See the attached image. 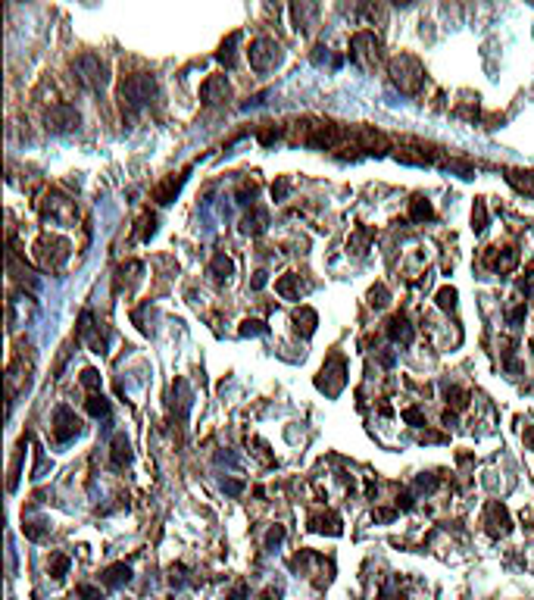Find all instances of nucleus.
<instances>
[{"label":"nucleus","instance_id":"f257e3e1","mask_svg":"<svg viewBox=\"0 0 534 600\" xmlns=\"http://www.w3.org/2000/svg\"><path fill=\"white\" fill-rule=\"evenodd\" d=\"M153 97H157V78L147 76V72H131V76H125L122 85H119V103H122V110H129V113L144 110Z\"/></svg>","mask_w":534,"mask_h":600},{"label":"nucleus","instance_id":"f03ea898","mask_svg":"<svg viewBox=\"0 0 534 600\" xmlns=\"http://www.w3.org/2000/svg\"><path fill=\"white\" fill-rule=\"evenodd\" d=\"M388 76L394 82V88H400L403 94H419L425 85V69L422 63H419L416 57H410V53H400V57H394L388 63Z\"/></svg>","mask_w":534,"mask_h":600},{"label":"nucleus","instance_id":"7ed1b4c3","mask_svg":"<svg viewBox=\"0 0 534 600\" xmlns=\"http://www.w3.org/2000/svg\"><path fill=\"white\" fill-rule=\"evenodd\" d=\"M72 72H75V78H78V82H82L88 91H103L106 82H110L106 63L97 57V53H82V57L72 63Z\"/></svg>","mask_w":534,"mask_h":600},{"label":"nucleus","instance_id":"20e7f679","mask_svg":"<svg viewBox=\"0 0 534 600\" xmlns=\"http://www.w3.org/2000/svg\"><path fill=\"white\" fill-rule=\"evenodd\" d=\"M282 44L275 38H257V41L247 48V59H250V69L253 72H269L282 63Z\"/></svg>","mask_w":534,"mask_h":600},{"label":"nucleus","instance_id":"39448f33","mask_svg":"<svg viewBox=\"0 0 534 600\" xmlns=\"http://www.w3.org/2000/svg\"><path fill=\"white\" fill-rule=\"evenodd\" d=\"M69 253H72V244L63 241V238L44 235L41 241L35 244V259H38V266H41V269H59V266L69 259Z\"/></svg>","mask_w":534,"mask_h":600},{"label":"nucleus","instance_id":"423d86ee","mask_svg":"<svg viewBox=\"0 0 534 600\" xmlns=\"http://www.w3.org/2000/svg\"><path fill=\"white\" fill-rule=\"evenodd\" d=\"M378 50H382V41L375 38V31H356L350 38V59L363 69H372L378 63Z\"/></svg>","mask_w":534,"mask_h":600},{"label":"nucleus","instance_id":"0eeeda50","mask_svg":"<svg viewBox=\"0 0 534 600\" xmlns=\"http://www.w3.org/2000/svg\"><path fill=\"white\" fill-rule=\"evenodd\" d=\"M82 125V113L72 103H53L48 110V129L57 131V135H66V131H75Z\"/></svg>","mask_w":534,"mask_h":600},{"label":"nucleus","instance_id":"6e6552de","mask_svg":"<svg viewBox=\"0 0 534 600\" xmlns=\"http://www.w3.org/2000/svg\"><path fill=\"white\" fill-rule=\"evenodd\" d=\"M41 216L50 219V222H57V225H69V222H75L78 210H75V203H72L69 197L48 194L44 197V203H41Z\"/></svg>","mask_w":534,"mask_h":600},{"label":"nucleus","instance_id":"1a4fd4ad","mask_svg":"<svg viewBox=\"0 0 534 600\" xmlns=\"http://www.w3.org/2000/svg\"><path fill=\"white\" fill-rule=\"evenodd\" d=\"M344 376H347V366H344V359H340V357H331L329 363L322 366V372H319L316 385L325 391V394H331V397H335L338 391L344 388V382H347Z\"/></svg>","mask_w":534,"mask_h":600},{"label":"nucleus","instance_id":"9d476101","mask_svg":"<svg viewBox=\"0 0 534 600\" xmlns=\"http://www.w3.org/2000/svg\"><path fill=\"white\" fill-rule=\"evenodd\" d=\"M82 431V422H78V416L69 410V406H57L53 410V438H57L59 444L72 441V438Z\"/></svg>","mask_w":534,"mask_h":600},{"label":"nucleus","instance_id":"9b49d317","mask_svg":"<svg viewBox=\"0 0 534 600\" xmlns=\"http://www.w3.org/2000/svg\"><path fill=\"white\" fill-rule=\"evenodd\" d=\"M484 525H487V535L491 538H503V535H510V529H512V519H510V513H506V506L503 503H487V510H484Z\"/></svg>","mask_w":534,"mask_h":600},{"label":"nucleus","instance_id":"f8f14e48","mask_svg":"<svg viewBox=\"0 0 534 600\" xmlns=\"http://www.w3.org/2000/svg\"><path fill=\"white\" fill-rule=\"evenodd\" d=\"M231 97V85L225 76H210L203 85H200V100L206 106H216V103H225Z\"/></svg>","mask_w":534,"mask_h":600},{"label":"nucleus","instance_id":"ddd939ff","mask_svg":"<svg viewBox=\"0 0 534 600\" xmlns=\"http://www.w3.org/2000/svg\"><path fill=\"white\" fill-rule=\"evenodd\" d=\"M266 229H269V213H266L263 206H250V213L241 219V231L250 238H257V235H263Z\"/></svg>","mask_w":534,"mask_h":600},{"label":"nucleus","instance_id":"4468645a","mask_svg":"<svg viewBox=\"0 0 534 600\" xmlns=\"http://www.w3.org/2000/svg\"><path fill=\"white\" fill-rule=\"evenodd\" d=\"M188 182V169L185 172H178V178L172 176V178H166L163 185H159L157 191H153V197H157V203H172V200L178 197V191H182V185Z\"/></svg>","mask_w":534,"mask_h":600},{"label":"nucleus","instance_id":"2eb2a0df","mask_svg":"<svg viewBox=\"0 0 534 600\" xmlns=\"http://www.w3.org/2000/svg\"><path fill=\"white\" fill-rule=\"evenodd\" d=\"M412 325H410V319L406 316H394L391 322H388V338L391 341H397V344H412Z\"/></svg>","mask_w":534,"mask_h":600},{"label":"nucleus","instance_id":"dca6fc26","mask_svg":"<svg viewBox=\"0 0 534 600\" xmlns=\"http://www.w3.org/2000/svg\"><path fill=\"white\" fill-rule=\"evenodd\" d=\"M319 13L316 3H294L291 6V16H294V29L297 31H310L312 29V16Z\"/></svg>","mask_w":534,"mask_h":600},{"label":"nucleus","instance_id":"f3484780","mask_svg":"<svg viewBox=\"0 0 534 600\" xmlns=\"http://www.w3.org/2000/svg\"><path fill=\"white\" fill-rule=\"evenodd\" d=\"M131 582V566L125 563H113L110 569H103V585L106 588H122Z\"/></svg>","mask_w":534,"mask_h":600},{"label":"nucleus","instance_id":"a211bd4d","mask_svg":"<svg viewBox=\"0 0 534 600\" xmlns=\"http://www.w3.org/2000/svg\"><path fill=\"white\" fill-rule=\"evenodd\" d=\"M210 276L216 278V282H229V278L235 276V263H231V257L216 253V257L210 259Z\"/></svg>","mask_w":534,"mask_h":600},{"label":"nucleus","instance_id":"6ab92c4d","mask_svg":"<svg viewBox=\"0 0 534 600\" xmlns=\"http://www.w3.org/2000/svg\"><path fill=\"white\" fill-rule=\"evenodd\" d=\"M310 529L319 531V535H340V519L335 513H325V516H312Z\"/></svg>","mask_w":534,"mask_h":600},{"label":"nucleus","instance_id":"aec40b11","mask_svg":"<svg viewBox=\"0 0 534 600\" xmlns=\"http://www.w3.org/2000/svg\"><path fill=\"white\" fill-rule=\"evenodd\" d=\"M428 219H435V206H431V200L412 197L410 200V222H428Z\"/></svg>","mask_w":534,"mask_h":600},{"label":"nucleus","instance_id":"412c9836","mask_svg":"<svg viewBox=\"0 0 534 600\" xmlns=\"http://www.w3.org/2000/svg\"><path fill=\"white\" fill-rule=\"evenodd\" d=\"M372 238H375V235H372V229H369V225H359V229L350 235V241H347V248H350L353 253H356V257H363V253L369 250Z\"/></svg>","mask_w":534,"mask_h":600},{"label":"nucleus","instance_id":"4be33fe9","mask_svg":"<svg viewBox=\"0 0 534 600\" xmlns=\"http://www.w3.org/2000/svg\"><path fill=\"white\" fill-rule=\"evenodd\" d=\"M316 322H319V316H316V310H310V306H303V310L294 316V329H297L303 338H310L312 331H316Z\"/></svg>","mask_w":534,"mask_h":600},{"label":"nucleus","instance_id":"5701e85b","mask_svg":"<svg viewBox=\"0 0 534 600\" xmlns=\"http://www.w3.org/2000/svg\"><path fill=\"white\" fill-rule=\"evenodd\" d=\"M238 44H241V31H231V35L222 41V48H219V53H216V59H219V63H225V66H235Z\"/></svg>","mask_w":534,"mask_h":600},{"label":"nucleus","instance_id":"b1692460","mask_svg":"<svg viewBox=\"0 0 534 600\" xmlns=\"http://www.w3.org/2000/svg\"><path fill=\"white\" fill-rule=\"evenodd\" d=\"M110 459H113V466L131 463V444H129V438H125V435H116V438H113V453H110Z\"/></svg>","mask_w":534,"mask_h":600},{"label":"nucleus","instance_id":"393cba45","mask_svg":"<svg viewBox=\"0 0 534 600\" xmlns=\"http://www.w3.org/2000/svg\"><path fill=\"white\" fill-rule=\"evenodd\" d=\"M506 182H510L512 188H519L522 194L534 197V172H516V169H510V172H506Z\"/></svg>","mask_w":534,"mask_h":600},{"label":"nucleus","instance_id":"a878e982","mask_svg":"<svg viewBox=\"0 0 534 600\" xmlns=\"http://www.w3.org/2000/svg\"><path fill=\"white\" fill-rule=\"evenodd\" d=\"M275 291L282 294L284 300H300V278L294 276V272H288V276H282L275 282Z\"/></svg>","mask_w":534,"mask_h":600},{"label":"nucleus","instance_id":"bb28decb","mask_svg":"<svg viewBox=\"0 0 534 600\" xmlns=\"http://www.w3.org/2000/svg\"><path fill=\"white\" fill-rule=\"evenodd\" d=\"M519 263V250L516 248H503L493 257V269L497 272H512V266Z\"/></svg>","mask_w":534,"mask_h":600},{"label":"nucleus","instance_id":"cd10ccee","mask_svg":"<svg viewBox=\"0 0 534 600\" xmlns=\"http://www.w3.org/2000/svg\"><path fill=\"white\" fill-rule=\"evenodd\" d=\"M175 391H178V400H172V406L178 403V419H185V416H188V410H191V388H188V382H182V378H178Z\"/></svg>","mask_w":534,"mask_h":600},{"label":"nucleus","instance_id":"c85d7f7f","mask_svg":"<svg viewBox=\"0 0 534 600\" xmlns=\"http://www.w3.org/2000/svg\"><path fill=\"white\" fill-rule=\"evenodd\" d=\"M484 229H487V206L484 200H475V206H472V231L482 235Z\"/></svg>","mask_w":534,"mask_h":600},{"label":"nucleus","instance_id":"c756f323","mask_svg":"<svg viewBox=\"0 0 534 600\" xmlns=\"http://www.w3.org/2000/svg\"><path fill=\"white\" fill-rule=\"evenodd\" d=\"M444 397H447V403H450L453 410H466V403H469L466 391L456 388V385H447V388H444Z\"/></svg>","mask_w":534,"mask_h":600},{"label":"nucleus","instance_id":"7c9ffc66","mask_svg":"<svg viewBox=\"0 0 534 600\" xmlns=\"http://www.w3.org/2000/svg\"><path fill=\"white\" fill-rule=\"evenodd\" d=\"M88 413H91V416H97V419L110 416V400L100 397V394H91L88 397Z\"/></svg>","mask_w":534,"mask_h":600},{"label":"nucleus","instance_id":"2f4dec72","mask_svg":"<svg viewBox=\"0 0 534 600\" xmlns=\"http://www.w3.org/2000/svg\"><path fill=\"white\" fill-rule=\"evenodd\" d=\"M438 306L440 310H456V288H450V285H444V288L438 291Z\"/></svg>","mask_w":534,"mask_h":600},{"label":"nucleus","instance_id":"473e14b6","mask_svg":"<svg viewBox=\"0 0 534 600\" xmlns=\"http://www.w3.org/2000/svg\"><path fill=\"white\" fill-rule=\"evenodd\" d=\"M266 331H269V325L259 322V319H244V322H241V335H244V338H250V335H266Z\"/></svg>","mask_w":534,"mask_h":600},{"label":"nucleus","instance_id":"72a5a7b5","mask_svg":"<svg viewBox=\"0 0 534 600\" xmlns=\"http://www.w3.org/2000/svg\"><path fill=\"white\" fill-rule=\"evenodd\" d=\"M400 416H403V422H410L412 429H422V425H425V413L419 410V406H406Z\"/></svg>","mask_w":534,"mask_h":600},{"label":"nucleus","instance_id":"f704fd0d","mask_svg":"<svg viewBox=\"0 0 534 600\" xmlns=\"http://www.w3.org/2000/svg\"><path fill=\"white\" fill-rule=\"evenodd\" d=\"M388 300H391V294H388V288H384V285H375V288L369 291V303L375 306V310H382V306H388Z\"/></svg>","mask_w":534,"mask_h":600},{"label":"nucleus","instance_id":"c9c22d12","mask_svg":"<svg viewBox=\"0 0 534 600\" xmlns=\"http://www.w3.org/2000/svg\"><path fill=\"white\" fill-rule=\"evenodd\" d=\"M66 572H69V557L57 553V557H53V563H50V576H53V578H63Z\"/></svg>","mask_w":534,"mask_h":600},{"label":"nucleus","instance_id":"e433bc0d","mask_svg":"<svg viewBox=\"0 0 534 600\" xmlns=\"http://www.w3.org/2000/svg\"><path fill=\"white\" fill-rule=\"evenodd\" d=\"M288 191H291V178L288 176H282L275 185H272V197H275V200H284V197H288Z\"/></svg>","mask_w":534,"mask_h":600},{"label":"nucleus","instance_id":"4c0bfd02","mask_svg":"<svg viewBox=\"0 0 534 600\" xmlns=\"http://www.w3.org/2000/svg\"><path fill=\"white\" fill-rule=\"evenodd\" d=\"M82 385H85L88 391H97V388H100V372H97V369H85V372H82Z\"/></svg>","mask_w":534,"mask_h":600},{"label":"nucleus","instance_id":"58836bf2","mask_svg":"<svg viewBox=\"0 0 534 600\" xmlns=\"http://www.w3.org/2000/svg\"><path fill=\"white\" fill-rule=\"evenodd\" d=\"M235 197H238V203H250V200H253V197H257V185H250V182H244V185H241V188H238V194H235Z\"/></svg>","mask_w":534,"mask_h":600},{"label":"nucleus","instance_id":"ea45409f","mask_svg":"<svg viewBox=\"0 0 534 600\" xmlns=\"http://www.w3.org/2000/svg\"><path fill=\"white\" fill-rule=\"evenodd\" d=\"M282 541H284V529H282V525H275V529H272L269 535H266V548L272 550V548H278Z\"/></svg>","mask_w":534,"mask_h":600},{"label":"nucleus","instance_id":"a19ab883","mask_svg":"<svg viewBox=\"0 0 534 600\" xmlns=\"http://www.w3.org/2000/svg\"><path fill=\"white\" fill-rule=\"evenodd\" d=\"M41 525H44V522H25L22 531L31 538V541H41V538H44V529H41Z\"/></svg>","mask_w":534,"mask_h":600},{"label":"nucleus","instance_id":"79ce46f5","mask_svg":"<svg viewBox=\"0 0 534 600\" xmlns=\"http://www.w3.org/2000/svg\"><path fill=\"white\" fill-rule=\"evenodd\" d=\"M75 594L82 597V600H103V597H100V591H97V588H91V585H78Z\"/></svg>","mask_w":534,"mask_h":600},{"label":"nucleus","instance_id":"37998d69","mask_svg":"<svg viewBox=\"0 0 534 600\" xmlns=\"http://www.w3.org/2000/svg\"><path fill=\"white\" fill-rule=\"evenodd\" d=\"M278 138H282V129H275V125H269V129L259 131V141L263 144H272V141H278Z\"/></svg>","mask_w":534,"mask_h":600},{"label":"nucleus","instance_id":"c03bdc74","mask_svg":"<svg viewBox=\"0 0 534 600\" xmlns=\"http://www.w3.org/2000/svg\"><path fill=\"white\" fill-rule=\"evenodd\" d=\"M416 485H419V491H435L438 488V478L435 476H419Z\"/></svg>","mask_w":534,"mask_h":600},{"label":"nucleus","instance_id":"a18cd8bd","mask_svg":"<svg viewBox=\"0 0 534 600\" xmlns=\"http://www.w3.org/2000/svg\"><path fill=\"white\" fill-rule=\"evenodd\" d=\"M266 282H269V278H266V272H263V269H259V272H257V276H253V282H250V288H253V291H259V288H266Z\"/></svg>","mask_w":534,"mask_h":600},{"label":"nucleus","instance_id":"49530a36","mask_svg":"<svg viewBox=\"0 0 534 600\" xmlns=\"http://www.w3.org/2000/svg\"><path fill=\"white\" fill-rule=\"evenodd\" d=\"M525 319V306H516V310H510V325H519Z\"/></svg>","mask_w":534,"mask_h":600},{"label":"nucleus","instance_id":"de8ad7c7","mask_svg":"<svg viewBox=\"0 0 534 600\" xmlns=\"http://www.w3.org/2000/svg\"><path fill=\"white\" fill-rule=\"evenodd\" d=\"M329 59V50L325 48H316V53H312V63H325Z\"/></svg>","mask_w":534,"mask_h":600},{"label":"nucleus","instance_id":"09e8293b","mask_svg":"<svg viewBox=\"0 0 534 600\" xmlns=\"http://www.w3.org/2000/svg\"><path fill=\"white\" fill-rule=\"evenodd\" d=\"M394 516H397L394 510H378V513H375V519H382V522H391Z\"/></svg>","mask_w":534,"mask_h":600},{"label":"nucleus","instance_id":"8fccbe9b","mask_svg":"<svg viewBox=\"0 0 534 600\" xmlns=\"http://www.w3.org/2000/svg\"><path fill=\"white\" fill-rule=\"evenodd\" d=\"M222 488L229 491V494H241V482H225Z\"/></svg>","mask_w":534,"mask_h":600},{"label":"nucleus","instance_id":"3c124183","mask_svg":"<svg viewBox=\"0 0 534 600\" xmlns=\"http://www.w3.org/2000/svg\"><path fill=\"white\" fill-rule=\"evenodd\" d=\"M397 506H403V510H410V506H412V497H410V494H403V497L397 500Z\"/></svg>","mask_w":534,"mask_h":600},{"label":"nucleus","instance_id":"603ef678","mask_svg":"<svg viewBox=\"0 0 534 600\" xmlns=\"http://www.w3.org/2000/svg\"><path fill=\"white\" fill-rule=\"evenodd\" d=\"M382 363H384V366H394V353H391V350L382 353Z\"/></svg>","mask_w":534,"mask_h":600},{"label":"nucleus","instance_id":"864d4df0","mask_svg":"<svg viewBox=\"0 0 534 600\" xmlns=\"http://www.w3.org/2000/svg\"><path fill=\"white\" fill-rule=\"evenodd\" d=\"M229 600H244V588H238V591H235V594H231Z\"/></svg>","mask_w":534,"mask_h":600},{"label":"nucleus","instance_id":"5fc2aeb1","mask_svg":"<svg viewBox=\"0 0 534 600\" xmlns=\"http://www.w3.org/2000/svg\"><path fill=\"white\" fill-rule=\"evenodd\" d=\"M525 441H528V448H531V450H534V429H531V431H528V435H525Z\"/></svg>","mask_w":534,"mask_h":600}]
</instances>
